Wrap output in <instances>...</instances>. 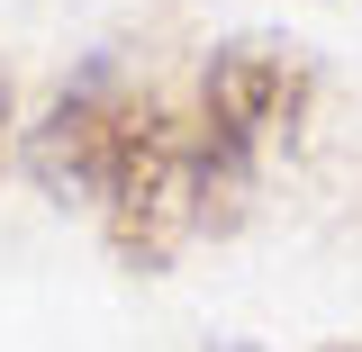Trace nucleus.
Listing matches in <instances>:
<instances>
[{
	"label": "nucleus",
	"mask_w": 362,
	"mask_h": 352,
	"mask_svg": "<svg viewBox=\"0 0 362 352\" xmlns=\"http://www.w3.org/2000/svg\"><path fill=\"white\" fill-rule=\"evenodd\" d=\"M28 172L64 199L100 208V235L127 271H163L181 253V235H199L190 217V135L163 109V90L136 82L118 54L82 63L54 90V109L28 135Z\"/></svg>",
	"instance_id": "1"
},
{
	"label": "nucleus",
	"mask_w": 362,
	"mask_h": 352,
	"mask_svg": "<svg viewBox=\"0 0 362 352\" xmlns=\"http://www.w3.org/2000/svg\"><path fill=\"white\" fill-rule=\"evenodd\" d=\"M308 99H317L308 54H290V45H272V37H226L218 54H209L199 99H190V118H181L199 235H226V226L245 217V190L263 172V154L308 118Z\"/></svg>",
	"instance_id": "2"
},
{
	"label": "nucleus",
	"mask_w": 362,
	"mask_h": 352,
	"mask_svg": "<svg viewBox=\"0 0 362 352\" xmlns=\"http://www.w3.org/2000/svg\"><path fill=\"white\" fill-rule=\"evenodd\" d=\"M0 163H9V63H0Z\"/></svg>",
	"instance_id": "3"
},
{
	"label": "nucleus",
	"mask_w": 362,
	"mask_h": 352,
	"mask_svg": "<svg viewBox=\"0 0 362 352\" xmlns=\"http://www.w3.org/2000/svg\"><path fill=\"white\" fill-rule=\"evenodd\" d=\"M218 352H245V344H218Z\"/></svg>",
	"instance_id": "4"
}]
</instances>
